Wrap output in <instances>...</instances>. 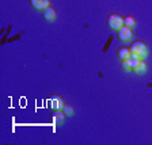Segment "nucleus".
Instances as JSON below:
<instances>
[{"label": "nucleus", "instance_id": "obj_2", "mask_svg": "<svg viewBox=\"0 0 152 145\" xmlns=\"http://www.w3.org/2000/svg\"><path fill=\"white\" fill-rule=\"evenodd\" d=\"M107 26L110 28H113V30H117L118 31L121 27L125 26L124 18L121 15H118V14H110V15L107 16Z\"/></svg>", "mask_w": 152, "mask_h": 145}, {"label": "nucleus", "instance_id": "obj_12", "mask_svg": "<svg viewBox=\"0 0 152 145\" xmlns=\"http://www.w3.org/2000/svg\"><path fill=\"white\" fill-rule=\"evenodd\" d=\"M121 66H122L124 71H132V58L121 60Z\"/></svg>", "mask_w": 152, "mask_h": 145}, {"label": "nucleus", "instance_id": "obj_7", "mask_svg": "<svg viewBox=\"0 0 152 145\" xmlns=\"http://www.w3.org/2000/svg\"><path fill=\"white\" fill-rule=\"evenodd\" d=\"M42 16H44V19L48 20V22H53L57 18V12H56V9L49 6L48 8H45L44 11H42Z\"/></svg>", "mask_w": 152, "mask_h": 145}, {"label": "nucleus", "instance_id": "obj_10", "mask_svg": "<svg viewBox=\"0 0 152 145\" xmlns=\"http://www.w3.org/2000/svg\"><path fill=\"white\" fill-rule=\"evenodd\" d=\"M124 23H125V26H128V27H134L136 26V19H134V16L132 15H128L124 18Z\"/></svg>", "mask_w": 152, "mask_h": 145}, {"label": "nucleus", "instance_id": "obj_4", "mask_svg": "<svg viewBox=\"0 0 152 145\" xmlns=\"http://www.w3.org/2000/svg\"><path fill=\"white\" fill-rule=\"evenodd\" d=\"M133 35H134V33H133V28L132 27L124 26V27H121L120 30H118V38H120V41H122V42L132 41Z\"/></svg>", "mask_w": 152, "mask_h": 145}, {"label": "nucleus", "instance_id": "obj_11", "mask_svg": "<svg viewBox=\"0 0 152 145\" xmlns=\"http://www.w3.org/2000/svg\"><path fill=\"white\" fill-rule=\"evenodd\" d=\"M63 111L65 113L66 117H71V115H73V113H75V109H73L72 104L65 103V104H64V107H63Z\"/></svg>", "mask_w": 152, "mask_h": 145}, {"label": "nucleus", "instance_id": "obj_5", "mask_svg": "<svg viewBox=\"0 0 152 145\" xmlns=\"http://www.w3.org/2000/svg\"><path fill=\"white\" fill-rule=\"evenodd\" d=\"M28 1H30V6L38 11H44L50 6V0H28Z\"/></svg>", "mask_w": 152, "mask_h": 145}, {"label": "nucleus", "instance_id": "obj_3", "mask_svg": "<svg viewBox=\"0 0 152 145\" xmlns=\"http://www.w3.org/2000/svg\"><path fill=\"white\" fill-rule=\"evenodd\" d=\"M46 103H48V107L52 109V110H63L64 104H65L60 95H50V96L48 98Z\"/></svg>", "mask_w": 152, "mask_h": 145}, {"label": "nucleus", "instance_id": "obj_6", "mask_svg": "<svg viewBox=\"0 0 152 145\" xmlns=\"http://www.w3.org/2000/svg\"><path fill=\"white\" fill-rule=\"evenodd\" d=\"M65 113H64L63 110H53V113H52L50 115V119L53 123H56V125H61V123L64 122V119H65Z\"/></svg>", "mask_w": 152, "mask_h": 145}, {"label": "nucleus", "instance_id": "obj_9", "mask_svg": "<svg viewBox=\"0 0 152 145\" xmlns=\"http://www.w3.org/2000/svg\"><path fill=\"white\" fill-rule=\"evenodd\" d=\"M133 72H136V73H144L147 71V63L144 61V58H140L139 64H137L134 68H133Z\"/></svg>", "mask_w": 152, "mask_h": 145}, {"label": "nucleus", "instance_id": "obj_8", "mask_svg": "<svg viewBox=\"0 0 152 145\" xmlns=\"http://www.w3.org/2000/svg\"><path fill=\"white\" fill-rule=\"evenodd\" d=\"M117 57L120 60H126V58H130V49L129 47H120L117 50Z\"/></svg>", "mask_w": 152, "mask_h": 145}, {"label": "nucleus", "instance_id": "obj_1", "mask_svg": "<svg viewBox=\"0 0 152 145\" xmlns=\"http://www.w3.org/2000/svg\"><path fill=\"white\" fill-rule=\"evenodd\" d=\"M130 58H145L148 54V47L145 42L142 41H134L130 45Z\"/></svg>", "mask_w": 152, "mask_h": 145}]
</instances>
